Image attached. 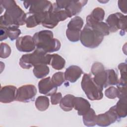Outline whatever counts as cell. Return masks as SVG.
<instances>
[{"mask_svg":"<svg viewBox=\"0 0 127 127\" xmlns=\"http://www.w3.org/2000/svg\"><path fill=\"white\" fill-rule=\"evenodd\" d=\"M0 6L5 9L0 16V27H17L26 23L27 14L13 0H0Z\"/></svg>","mask_w":127,"mask_h":127,"instance_id":"cell-1","label":"cell"},{"mask_svg":"<svg viewBox=\"0 0 127 127\" xmlns=\"http://www.w3.org/2000/svg\"><path fill=\"white\" fill-rule=\"evenodd\" d=\"M33 38L36 49L45 53L57 52L61 48V42L54 38L53 33L50 30H44L36 32Z\"/></svg>","mask_w":127,"mask_h":127,"instance_id":"cell-2","label":"cell"},{"mask_svg":"<svg viewBox=\"0 0 127 127\" xmlns=\"http://www.w3.org/2000/svg\"><path fill=\"white\" fill-rule=\"evenodd\" d=\"M52 56L36 49L33 53L22 56L19 60V65L24 69H30L39 64H50Z\"/></svg>","mask_w":127,"mask_h":127,"instance_id":"cell-3","label":"cell"},{"mask_svg":"<svg viewBox=\"0 0 127 127\" xmlns=\"http://www.w3.org/2000/svg\"><path fill=\"white\" fill-rule=\"evenodd\" d=\"M23 5L26 9H29L27 14L34 15L39 24L53 8V4L49 0L24 1Z\"/></svg>","mask_w":127,"mask_h":127,"instance_id":"cell-4","label":"cell"},{"mask_svg":"<svg viewBox=\"0 0 127 127\" xmlns=\"http://www.w3.org/2000/svg\"><path fill=\"white\" fill-rule=\"evenodd\" d=\"M81 86L87 97L90 100H100L103 97V88L93 80L90 74L84 73L81 80Z\"/></svg>","mask_w":127,"mask_h":127,"instance_id":"cell-5","label":"cell"},{"mask_svg":"<svg viewBox=\"0 0 127 127\" xmlns=\"http://www.w3.org/2000/svg\"><path fill=\"white\" fill-rule=\"evenodd\" d=\"M104 35L86 24L81 30L80 41L81 44L88 48H95L103 41Z\"/></svg>","mask_w":127,"mask_h":127,"instance_id":"cell-6","label":"cell"},{"mask_svg":"<svg viewBox=\"0 0 127 127\" xmlns=\"http://www.w3.org/2000/svg\"><path fill=\"white\" fill-rule=\"evenodd\" d=\"M68 17L65 10L59 9L55 2L53 4L52 10L49 12L41 24L46 28L52 29L56 27L59 22L64 21Z\"/></svg>","mask_w":127,"mask_h":127,"instance_id":"cell-7","label":"cell"},{"mask_svg":"<svg viewBox=\"0 0 127 127\" xmlns=\"http://www.w3.org/2000/svg\"><path fill=\"white\" fill-rule=\"evenodd\" d=\"M110 32L114 33L121 29L120 34L123 36L127 31V15L120 12H117L110 14L106 20Z\"/></svg>","mask_w":127,"mask_h":127,"instance_id":"cell-8","label":"cell"},{"mask_svg":"<svg viewBox=\"0 0 127 127\" xmlns=\"http://www.w3.org/2000/svg\"><path fill=\"white\" fill-rule=\"evenodd\" d=\"M37 91V89L34 85H22L17 89L16 101L25 103L33 101L34 100Z\"/></svg>","mask_w":127,"mask_h":127,"instance_id":"cell-9","label":"cell"},{"mask_svg":"<svg viewBox=\"0 0 127 127\" xmlns=\"http://www.w3.org/2000/svg\"><path fill=\"white\" fill-rule=\"evenodd\" d=\"M120 119L113 106L105 113L96 115V124L98 126L107 127L117 121H119Z\"/></svg>","mask_w":127,"mask_h":127,"instance_id":"cell-10","label":"cell"},{"mask_svg":"<svg viewBox=\"0 0 127 127\" xmlns=\"http://www.w3.org/2000/svg\"><path fill=\"white\" fill-rule=\"evenodd\" d=\"M15 45L17 49L21 52H30L34 51L36 48L33 37L30 35L18 38Z\"/></svg>","mask_w":127,"mask_h":127,"instance_id":"cell-11","label":"cell"},{"mask_svg":"<svg viewBox=\"0 0 127 127\" xmlns=\"http://www.w3.org/2000/svg\"><path fill=\"white\" fill-rule=\"evenodd\" d=\"M17 90V88L13 85L1 87L0 91V102L9 103L16 100Z\"/></svg>","mask_w":127,"mask_h":127,"instance_id":"cell-12","label":"cell"},{"mask_svg":"<svg viewBox=\"0 0 127 127\" xmlns=\"http://www.w3.org/2000/svg\"><path fill=\"white\" fill-rule=\"evenodd\" d=\"M39 93L47 96H51L57 91L56 86L52 81L50 77H47L40 80L38 82Z\"/></svg>","mask_w":127,"mask_h":127,"instance_id":"cell-13","label":"cell"},{"mask_svg":"<svg viewBox=\"0 0 127 127\" xmlns=\"http://www.w3.org/2000/svg\"><path fill=\"white\" fill-rule=\"evenodd\" d=\"M87 2V0H66L64 9L66 12L68 17H71L80 13L82 7Z\"/></svg>","mask_w":127,"mask_h":127,"instance_id":"cell-14","label":"cell"},{"mask_svg":"<svg viewBox=\"0 0 127 127\" xmlns=\"http://www.w3.org/2000/svg\"><path fill=\"white\" fill-rule=\"evenodd\" d=\"M86 21L87 25L101 33L104 35V36L108 35L110 34V29L106 23L102 21L99 22L94 20L91 17L90 14L87 16L86 18Z\"/></svg>","mask_w":127,"mask_h":127,"instance_id":"cell-15","label":"cell"},{"mask_svg":"<svg viewBox=\"0 0 127 127\" xmlns=\"http://www.w3.org/2000/svg\"><path fill=\"white\" fill-rule=\"evenodd\" d=\"M83 73L82 69L78 66L72 65L68 66L64 73V78L71 83L76 82Z\"/></svg>","mask_w":127,"mask_h":127,"instance_id":"cell-16","label":"cell"},{"mask_svg":"<svg viewBox=\"0 0 127 127\" xmlns=\"http://www.w3.org/2000/svg\"><path fill=\"white\" fill-rule=\"evenodd\" d=\"M91 105L88 101L81 97H75L73 99V108L77 111L79 116H83L90 109Z\"/></svg>","mask_w":127,"mask_h":127,"instance_id":"cell-17","label":"cell"},{"mask_svg":"<svg viewBox=\"0 0 127 127\" xmlns=\"http://www.w3.org/2000/svg\"><path fill=\"white\" fill-rule=\"evenodd\" d=\"M83 24L84 22L82 18L76 16L69 21L67 25V29L74 32H81Z\"/></svg>","mask_w":127,"mask_h":127,"instance_id":"cell-18","label":"cell"},{"mask_svg":"<svg viewBox=\"0 0 127 127\" xmlns=\"http://www.w3.org/2000/svg\"><path fill=\"white\" fill-rule=\"evenodd\" d=\"M75 96L71 94H67L61 99L60 103L61 108L65 111L69 112L73 108V99Z\"/></svg>","mask_w":127,"mask_h":127,"instance_id":"cell-19","label":"cell"},{"mask_svg":"<svg viewBox=\"0 0 127 127\" xmlns=\"http://www.w3.org/2000/svg\"><path fill=\"white\" fill-rule=\"evenodd\" d=\"M114 107L120 118L126 117L127 115V98L119 99Z\"/></svg>","mask_w":127,"mask_h":127,"instance_id":"cell-20","label":"cell"},{"mask_svg":"<svg viewBox=\"0 0 127 127\" xmlns=\"http://www.w3.org/2000/svg\"><path fill=\"white\" fill-rule=\"evenodd\" d=\"M52 58L50 64L52 67L58 70L62 69L65 66V61L60 55L57 54L51 55Z\"/></svg>","mask_w":127,"mask_h":127,"instance_id":"cell-21","label":"cell"},{"mask_svg":"<svg viewBox=\"0 0 127 127\" xmlns=\"http://www.w3.org/2000/svg\"><path fill=\"white\" fill-rule=\"evenodd\" d=\"M82 116L83 122L85 126L87 127H93L96 125V115L92 108H90L89 111Z\"/></svg>","mask_w":127,"mask_h":127,"instance_id":"cell-22","label":"cell"},{"mask_svg":"<svg viewBox=\"0 0 127 127\" xmlns=\"http://www.w3.org/2000/svg\"><path fill=\"white\" fill-rule=\"evenodd\" d=\"M50 72L49 67L47 64H39L34 67L33 72L37 78H42L46 76Z\"/></svg>","mask_w":127,"mask_h":127,"instance_id":"cell-23","label":"cell"},{"mask_svg":"<svg viewBox=\"0 0 127 127\" xmlns=\"http://www.w3.org/2000/svg\"><path fill=\"white\" fill-rule=\"evenodd\" d=\"M94 81L101 88H106L107 84V73L106 70H102L94 75L93 77Z\"/></svg>","mask_w":127,"mask_h":127,"instance_id":"cell-24","label":"cell"},{"mask_svg":"<svg viewBox=\"0 0 127 127\" xmlns=\"http://www.w3.org/2000/svg\"><path fill=\"white\" fill-rule=\"evenodd\" d=\"M36 108L40 111H45L49 106V99L45 96H38L35 101Z\"/></svg>","mask_w":127,"mask_h":127,"instance_id":"cell-25","label":"cell"},{"mask_svg":"<svg viewBox=\"0 0 127 127\" xmlns=\"http://www.w3.org/2000/svg\"><path fill=\"white\" fill-rule=\"evenodd\" d=\"M107 73V86L110 85H117L119 82L118 75L115 70L110 69L106 70Z\"/></svg>","mask_w":127,"mask_h":127,"instance_id":"cell-26","label":"cell"},{"mask_svg":"<svg viewBox=\"0 0 127 127\" xmlns=\"http://www.w3.org/2000/svg\"><path fill=\"white\" fill-rule=\"evenodd\" d=\"M120 70L121 77L119 79V83L117 85L127 86V64L122 63L120 64L118 66Z\"/></svg>","mask_w":127,"mask_h":127,"instance_id":"cell-27","label":"cell"},{"mask_svg":"<svg viewBox=\"0 0 127 127\" xmlns=\"http://www.w3.org/2000/svg\"><path fill=\"white\" fill-rule=\"evenodd\" d=\"M90 15L94 20L101 22L104 18L105 11L101 7H98L92 10Z\"/></svg>","mask_w":127,"mask_h":127,"instance_id":"cell-28","label":"cell"},{"mask_svg":"<svg viewBox=\"0 0 127 127\" xmlns=\"http://www.w3.org/2000/svg\"><path fill=\"white\" fill-rule=\"evenodd\" d=\"M64 73L63 72H57L54 73L51 78L52 82L56 86H60L64 82Z\"/></svg>","mask_w":127,"mask_h":127,"instance_id":"cell-29","label":"cell"},{"mask_svg":"<svg viewBox=\"0 0 127 127\" xmlns=\"http://www.w3.org/2000/svg\"><path fill=\"white\" fill-rule=\"evenodd\" d=\"M0 47V57L2 59L8 58L11 52L10 46L5 43H1Z\"/></svg>","mask_w":127,"mask_h":127,"instance_id":"cell-30","label":"cell"},{"mask_svg":"<svg viewBox=\"0 0 127 127\" xmlns=\"http://www.w3.org/2000/svg\"><path fill=\"white\" fill-rule=\"evenodd\" d=\"M8 29V36L11 41L17 39L21 34V30L17 27H7Z\"/></svg>","mask_w":127,"mask_h":127,"instance_id":"cell-31","label":"cell"},{"mask_svg":"<svg viewBox=\"0 0 127 127\" xmlns=\"http://www.w3.org/2000/svg\"><path fill=\"white\" fill-rule=\"evenodd\" d=\"M81 32H74L68 29L66 30V36L71 42H76L80 40Z\"/></svg>","mask_w":127,"mask_h":127,"instance_id":"cell-32","label":"cell"},{"mask_svg":"<svg viewBox=\"0 0 127 127\" xmlns=\"http://www.w3.org/2000/svg\"><path fill=\"white\" fill-rule=\"evenodd\" d=\"M28 14L29 16L27 17L26 20V27L28 28H33L38 25H39L38 21L35 18V16L33 14Z\"/></svg>","mask_w":127,"mask_h":127,"instance_id":"cell-33","label":"cell"},{"mask_svg":"<svg viewBox=\"0 0 127 127\" xmlns=\"http://www.w3.org/2000/svg\"><path fill=\"white\" fill-rule=\"evenodd\" d=\"M105 95L109 99H115L117 97V88L114 86H110L105 91Z\"/></svg>","mask_w":127,"mask_h":127,"instance_id":"cell-34","label":"cell"},{"mask_svg":"<svg viewBox=\"0 0 127 127\" xmlns=\"http://www.w3.org/2000/svg\"><path fill=\"white\" fill-rule=\"evenodd\" d=\"M105 69L103 64L99 62H96L93 64L91 68V71L94 75L97 73Z\"/></svg>","mask_w":127,"mask_h":127,"instance_id":"cell-35","label":"cell"},{"mask_svg":"<svg viewBox=\"0 0 127 127\" xmlns=\"http://www.w3.org/2000/svg\"><path fill=\"white\" fill-rule=\"evenodd\" d=\"M117 86V97L119 99L127 98V86Z\"/></svg>","mask_w":127,"mask_h":127,"instance_id":"cell-36","label":"cell"},{"mask_svg":"<svg viewBox=\"0 0 127 127\" xmlns=\"http://www.w3.org/2000/svg\"><path fill=\"white\" fill-rule=\"evenodd\" d=\"M62 98V94L61 92H56L51 96V102L52 104L55 105L59 104Z\"/></svg>","mask_w":127,"mask_h":127,"instance_id":"cell-37","label":"cell"},{"mask_svg":"<svg viewBox=\"0 0 127 127\" xmlns=\"http://www.w3.org/2000/svg\"><path fill=\"white\" fill-rule=\"evenodd\" d=\"M8 37V29L6 27H0V40L6 39Z\"/></svg>","mask_w":127,"mask_h":127,"instance_id":"cell-38","label":"cell"},{"mask_svg":"<svg viewBox=\"0 0 127 127\" xmlns=\"http://www.w3.org/2000/svg\"><path fill=\"white\" fill-rule=\"evenodd\" d=\"M127 0H118V4L119 8L122 12L126 14L127 13Z\"/></svg>","mask_w":127,"mask_h":127,"instance_id":"cell-39","label":"cell"}]
</instances>
